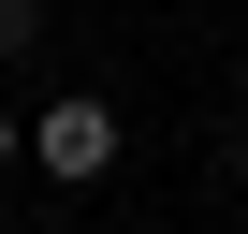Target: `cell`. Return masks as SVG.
Returning <instances> with one entry per match:
<instances>
[{"instance_id": "4", "label": "cell", "mask_w": 248, "mask_h": 234, "mask_svg": "<svg viewBox=\"0 0 248 234\" xmlns=\"http://www.w3.org/2000/svg\"><path fill=\"white\" fill-rule=\"evenodd\" d=\"M219 176H233V190H248V117H233V132H219Z\"/></svg>"}, {"instance_id": "3", "label": "cell", "mask_w": 248, "mask_h": 234, "mask_svg": "<svg viewBox=\"0 0 248 234\" xmlns=\"http://www.w3.org/2000/svg\"><path fill=\"white\" fill-rule=\"evenodd\" d=\"M15 161H30V117H15V102H0V176H15Z\"/></svg>"}, {"instance_id": "2", "label": "cell", "mask_w": 248, "mask_h": 234, "mask_svg": "<svg viewBox=\"0 0 248 234\" xmlns=\"http://www.w3.org/2000/svg\"><path fill=\"white\" fill-rule=\"evenodd\" d=\"M44 44H59V0H0V73H30Z\"/></svg>"}, {"instance_id": "1", "label": "cell", "mask_w": 248, "mask_h": 234, "mask_svg": "<svg viewBox=\"0 0 248 234\" xmlns=\"http://www.w3.org/2000/svg\"><path fill=\"white\" fill-rule=\"evenodd\" d=\"M30 176H59V190H102L117 176V102L102 88H44L30 102Z\"/></svg>"}]
</instances>
